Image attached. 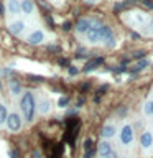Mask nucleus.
I'll list each match as a JSON object with an SVG mask.
<instances>
[{
    "label": "nucleus",
    "instance_id": "1",
    "mask_svg": "<svg viewBox=\"0 0 153 158\" xmlns=\"http://www.w3.org/2000/svg\"><path fill=\"white\" fill-rule=\"evenodd\" d=\"M20 107H22L23 117L27 122H33L35 118V110H36V102H35V96L33 92L27 91L23 94L22 101H20Z\"/></svg>",
    "mask_w": 153,
    "mask_h": 158
},
{
    "label": "nucleus",
    "instance_id": "2",
    "mask_svg": "<svg viewBox=\"0 0 153 158\" xmlns=\"http://www.w3.org/2000/svg\"><path fill=\"white\" fill-rule=\"evenodd\" d=\"M7 127L10 132H20L23 127V120H22V115L18 112H10L8 117H7Z\"/></svg>",
    "mask_w": 153,
    "mask_h": 158
},
{
    "label": "nucleus",
    "instance_id": "3",
    "mask_svg": "<svg viewBox=\"0 0 153 158\" xmlns=\"http://www.w3.org/2000/svg\"><path fill=\"white\" fill-rule=\"evenodd\" d=\"M118 138H120V143H122L123 147H128L133 142V128H132L130 123H125V125L122 127Z\"/></svg>",
    "mask_w": 153,
    "mask_h": 158
},
{
    "label": "nucleus",
    "instance_id": "4",
    "mask_svg": "<svg viewBox=\"0 0 153 158\" xmlns=\"http://www.w3.org/2000/svg\"><path fill=\"white\" fill-rule=\"evenodd\" d=\"M101 35L104 40V44H105L107 48H114L115 46V40H114V31L110 27H107V25H101Z\"/></svg>",
    "mask_w": 153,
    "mask_h": 158
},
{
    "label": "nucleus",
    "instance_id": "5",
    "mask_svg": "<svg viewBox=\"0 0 153 158\" xmlns=\"http://www.w3.org/2000/svg\"><path fill=\"white\" fill-rule=\"evenodd\" d=\"M87 41L89 43H92V44H96L101 41V38H102V35H101V25L99 23H94L91 28L87 30Z\"/></svg>",
    "mask_w": 153,
    "mask_h": 158
},
{
    "label": "nucleus",
    "instance_id": "6",
    "mask_svg": "<svg viewBox=\"0 0 153 158\" xmlns=\"http://www.w3.org/2000/svg\"><path fill=\"white\" fill-rule=\"evenodd\" d=\"M35 10H36V7H35L33 0H20V12L23 15L31 17V15H35Z\"/></svg>",
    "mask_w": 153,
    "mask_h": 158
},
{
    "label": "nucleus",
    "instance_id": "7",
    "mask_svg": "<svg viewBox=\"0 0 153 158\" xmlns=\"http://www.w3.org/2000/svg\"><path fill=\"white\" fill-rule=\"evenodd\" d=\"M44 38H46V35H44V31H41V30H35V31H31L27 36V41L30 44H39L44 41Z\"/></svg>",
    "mask_w": 153,
    "mask_h": 158
},
{
    "label": "nucleus",
    "instance_id": "8",
    "mask_svg": "<svg viewBox=\"0 0 153 158\" xmlns=\"http://www.w3.org/2000/svg\"><path fill=\"white\" fill-rule=\"evenodd\" d=\"M8 30H10V33H12V35H15V36H20V35L23 33V30H25V22H22V20L12 22L8 25Z\"/></svg>",
    "mask_w": 153,
    "mask_h": 158
},
{
    "label": "nucleus",
    "instance_id": "9",
    "mask_svg": "<svg viewBox=\"0 0 153 158\" xmlns=\"http://www.w3.org/2000/svg\"><path fill=\"white\" fill-rule=\"evenodd\" d=\"M140 145L143 150H150L151 145H153V135H151V132H143L142 133V137H140Z\"/></svg>",
    "mask_w": 153,
    "mask_h": 158
},
{
    "label": "nucleus",
    "instance_id": "10",
    "mask_svg": "<svg viewBox=\"0 0 153 158\" xmlns=\"http://www.w3.org/2000/svg\"><path fill=\"white\" fill-rule=\"evenodd\" d=\"M92 27V23H91V20L89 18H81L79 22L76 23V31L79 35H86L87 33V30Z\"/></svg>",
    "mask_w": 153,
    "mask_h": 158
},
{
    "label": "nucleus",
    "instance_id": "11",
    "mask_svg": "<svg viewBox=\"0 0 153 158\" xmlns=\"http://www.w3.org/2000/svg\"><path fill=\"white\" fill-rule=\"evenodd\" d=\"M112 152V143L110 142H107V140H104L99 143V148H97V153H99V156H102V158H105L109 153Z\"/></svg>",
    "mask_w": 153,
    "mask_h": 158
},
{
    "label": "nucleus",
    "instance_id": "12",
    "mask_svg": "<svg viewBox=\"0 0 153 158\" xmlns=\"http://www.w3.org/2000/svg\"><path fill=\"white\" fill-rule=\"evenodd\" d=\"M38 110L41 115H46V114H49V110H51V102L48 101V99H41V101L38 102Z\"/></svg>",
    "mask_w": 153,
    "mask_h": 158
},
{
    "label": "nucleus",
    "instance_id": "13",
    "mask_svg": "<svg viewBox=\"0 0 153 158\" xmlns=\"http://www.w3.org/2000/svg\"><path fill=\"white\" fill-rule=\"evenodd\" d=\"M101 133H102L104 138H112L114 135H115V127L114 125H104Z\"/></svg>",
    "mask_w": 153,
    "mask_h": 158
},
{
    "label": "nucleus",
    "instance_id": "14",
    "mask_svg": "<svg viewBox=\"0 0 153 158\" xmlns=\"http://www.w3.org/2000/svg\"><path fill=\"white\" fill-rule=\"evenodd\" d=\"M8 10L12 15L20 13V0H8Z\"/></svg>",
    "mask_w": 153,
    "mask_h": 158
},
{
    "label": "nucleus",
    "instance_id": "15",
    "mask_svg": "<svg viewBox=\"0 0 153 158\" xmlns=\"http://www.w3.org/2000/svg\"><path fill=\"white\" fill-rule=\"evenodd\" d=\"M102 63H104V59H102V58H96V59H92V61H89V63H87V66L84 68V71H92V69H96L97 66H101Z\"/></svg>",
    "mask_w": 153,
    "mask_h": 158
},
{
    "label": "nucleus",
    "instance_id": "16",
    "mask_svg": "<svg viewBox=\"0 0 153 158\" xmlns=\"http://www.w3.org/2000/svg\"><path fill=\"white\" fill-rule=\"evenodd\" d=\"M148 64H150V61L143 58V59H140V61H138V63L135 64V68H133L132 71H133V73H138V71H142V69H145V68L148 66Z\"/></svg>",
    "mask_w": 153,
    "mask_h": 158
},
{
    "label": "nucleus",
    "instance_id": "17",
    "mask_svg": "<svg viewBox=\"0 0 153 158\" xmlns=\"http://www.w3.org/2000/svg\"><path fill=\"white\" fill-rule=\"evenodd\" d=\"M10 92H12L13 96H18V94L22 92V84L17 82V81H12V84H10Z\"/></svg>",
    "mask_w": 153,
    "mask_h": 158
},
{
    "label": "nucleus",
    "instance_id": "18",
    "mask_svg": "<svg viewBox=\"0 0 153 158\" xmlns=\"http://www.w3.org/2000/svg\"><path fill=\"white\" fill-rule=\"evenodd\" d=\"M8 117V110H7V106L5 104H0V123H3Z\"/></svg>",
    "mask_w": 153,
    "mask_h": 158
},
{
    "label": "nucleus",
    "instance_id": "19",
    "mask_svg": "<svg viewBox=\"0 0 153 158\" xmlns=\"http://www.w3.org/2000/svg\"><path fill=\"white\" fill-rule=\"evenodd\" d=\"M133 18H135V22H137L138 25H145V22H147L145 15H143L142 12H135V15H133Z\"/></svg>",
    "mask_w": 153,
    "mask_h": 158
},
{
    "label": "nucleus",
    "instance_id": "20",
    "mask_svg": "<svg viewBox=\"0 0 153 158\" xmlns=\"http://www.w3.org/2000/svg\"><path fill=\"white\" fill-rule=\"evenodd\" d=\"M84 150H86V152H92V150H94V147H92V140H89V138H87V140L84 142Z\"/></svg>",
    "mask_w": 153,
    "mask_h": 158
},
{
    "label": "nucleus",
    "instance_id": "21",
    "mask_svg": "<svg viewBox=\"0 0 153 158\" xmlns=\"http://www.w3.org/2000/svg\"><path fill=\"white\" fill-rule=\"evenodd\" d=\"M133 58L135 59H143L145 58V51H143V49H138V51L133 53Z\"/></svg>",
    "mask_w": 153,
    "mask_h": 158
},
{
    "label": "nucleus",
    "instance_id": "22",
    "mask_svg": "<svg viewBox=\"0 0 153 158\" xmlns=\"http://www.w3.org/2000/svg\"><path fill=\"white\" fill-rule=\"evenodd\" d=\"M143 112H145V115H151V102H147V104H145Z\"/></svg>",
    "mask_w": 153,
    "mask_h": 158
},
{
    "label": "nucleus",
    "instance_id": "23",
    "mask_svg": "<svg viewBox=\"0 0 153 158\" xmlns=\"http://www.w3.org/2000/svg\"><path fill=\"white\" fill-rule=\"evenodd\" d=\"M68 104H69V99H68V97H61V99L58 101V106H59V107H66Z\"/></svg>",
    "mask_w": 153,
    "mask_h": 158
},
{
    "label": "nucleus",
    "instance_id": "24",
    "mask_svg": "<svg viewBox=\"0 0 153 158\" xmlns=\"http://www.w3.org/2000/svg\"><path fill=\"white\" fill-rule=\"evenodd\" d=\"M76 58H86V48H79Z\"/></svg>",
    "mask_w": 153,
    "mask_h": 158
},
{
    "label": "nucleus",
    "instance_id": "25",
    "mask_svg": "<svg viewBox=\"0 0 153 158\" xmlns=\"http://www.w3.org/2000/svg\"><path fill=\"white\" fill-rule=\"evenodd\" d=\"M117 115H118V117H125V115H127V109H125V107H120V109L117 110Z\"/></svg>",
    "mask_w": 153,
    "mask_h": 158
},
{
    "label": "nucleus",
    "instance_id": "26",
    "mask_svg": "<svg viewBox=\"0 0 153 158\" xmlns=\"http://www.w3.org/2000/svg\"><path fill=\"white\" fill-rule=\"evenodd\" d=\"M63 30H64V31H71V30H72V25L69 23V22H64V23H63Z\"/></svg>",
    "mask_w": 153,
    "mask_h": 158
},
{
    "label": "nucleus",
    "instance_id": "27",
    "mask_svg": "<svg viewBox=\"0 0 153 158\" xmlns=\"http://www.w3.org/2000/svg\"><path fill=\"white\" fill-rule=\"evenodd\" d=\"M105 158H118V153L112 150V152H110V153H109V155H107Z\"/></svg>",
    "mask_w": 153,
    "mask_h": 158
},
{
    "label": "nucleus",
    "instance_id": "28",
    "mask_svg": "<svg viewBox=\"0 0 153 158\" xmlns=\"http://www.w3.org/2000/svg\"><path fill=\"white\" fill-rule=\"evenodd\" d=\"M125 69H127V68H125V66H123V64H122L120 68H115V69H112V71H114V73H123V71H125Z\"/></svg>",
    "mask_w": 153,
    "mask_h": 158
},
{
    "label": "nucleus",
    "instance_id": "29",
    "mask_svg": "<svg viewBox=\"0 0 153 158\" xmlns=\"http://www.w3.org/2000/svg\"><path fill=\"white\" fill-rule=\"evenodd\" d=\"M92 156H94V150H92V152H86L82 158H92Z\"/></svg>",
    "mask_w": 153,
    "mask_h": 158
},
{
    "label": "nucleus",
    "instance_id": "30",
    "mask_svg": "<svg viewBox=\"0 0 153 158\" xmlns=\"http://www.w3.org/2000/svg\"><path fill=\"white\" fill-rule=\"evenodd\" d=\"M69 74H72V76H74V74H77V69L74 66H69Z\"/></svg>",
    "mask_w": 153,
    "mask_h": 158
},
{
    "label": "nucleus",
    "instance_id": "31",
    "mask_svg": "<svg viewBox=\"0 0 153 158\" xmlns=\"http://www.w3.org/2000/svg\"><path fill=\"white\" fill-rule=\"evenodd\" d=\"M143 5H145V7H148V8H153V3L148 2V0H143Z\"/></svg>",
    "mask_w": 153,
    "mask_h": 158
},
{
    "label": "nucleus",
    "instance_id": "32",
    "mask_svg": "<svg viewBox=\"0 0 153 158\" xmlns=\"http://www.w3.org/2000/svg\"><path fill=\"white\" fill-rule=\"evenodd\" d=\"M107 89H109V86H107V84H105V86H102L101 89H99V94H104V92L107 91Z\"/></svg>",
    "mask_w": 153,
    "mask_h": 158
},
{
    "label": "nucleus",
    "instance_id": "33",
    "mask_svg": "<svg viewBox=\"0 0 153 158\" xmlns=\"http://www.w3.org/2000/svg\"><path fill=\"white\" fill-rule=\"evenodd\" d=\"M10 158H18V152L12 150V152H10Z\"/></svg>",
    "mask_w": 153,
    "mask_h": 158
},
{
    "label": "nucleus",
    "instance_id": "34",
    "mask_svg": "<svg viewBox=\"0 0 153 158\" xmlns=\"http://www.w3.org/2000/svg\"><path fill=\"white\" fill-rule=\"evenodd\" d=\"M148 28H150V33H153V18L150 20V23H148Z\"/></svg>",
    "mask_w": 153,
    "mask_h": 158
},
{
    "label": "nucleus",
    "instance_id": "35",
    "mask_svg": "<svg viewBox=\"0 0 153 158\" xmlns=\"http://www.w3.org/2000/svg\"><path fill=\"white\" fill-rule=\"evenodd\" d=\"M82 104H84V99H77V107H82Z\"/></svg>",
    "mask_w": 153,
    "mask_h": 158
},
{
    "label": "nucleus",
    "instance_id": "36",
    "mask_svg": "<svg viewBox=\"0 0 153 158\" xmlns=\"http://www.w3.org/2000/svg\"><path fill=\"white\" fill-rule=\"evenodd\" d=\"M0 13H2V15L5 13V7H3V3H2V2H0Z\"/></svg>",
    "mask_w": 153,
    "mask_h": 158
},
{
    "label": "nucleus",
    "instance_id": "37",
    "mask_svg": "<svg viewBox=\"0 0 153 158\" xmlns=\"http://www.w3.org/2000/svg\"><path fill=\"white\" fill-rule=\"evenodd\" d=\"M132 38H140V35H138V33H135V31H133V33H132Z\"/></svg>",
    "mask_w": 153,
    "mask_h": 158
},
{
    "label": "nucleus",
    "instance_id": "38",
    "mask_svg": "<svg viewBox=\"0 0 153 158\" xmlns=\"http://www.w3.org/2000/svg\"><path fill=\"white\" fill-rule=\"evenodd\" d=\"M48 49H49V51H58V48H56V46H49Z\"/></svg>",
    "mask_w": 153,
    "mask_h": 158
},
{
    "label": "nucleus",
    "instance_id": "39",
    "mask_svg": "<svg viewBox=\"0 0 153 158\" xmlns=\"http://www.w3.org/2000/svg\"><path fill=\"white\" fill-rule=\"evenodd\" d=\"M96 2H99V0H86V3H96Z\"/></svg>",
    "mask_w": 153,
    "mask_h": 158
},
{
    "label": "nucleus",
    "instance_id": "40",
    "mask_svg": "<svg viewBox=\"0 0 153 158\" xmlns=\"http://www.w3.org/2000/svg\"><path fill=\"white\" fill-rule=\"evenodd\" d=\"M151 115H153V102H151Z\"/></svg>",
    "mask_w": 153,
    "mask_h": 158
},
{
    "label": "nucleus",
    "instance_id": "41",
    "mask_svg": "<svg viewBox=\"0 0 153 158\" xmlns=\"http://www.w3.org/2000/svg\"><path fill=\"white\" fill-rule=\"evenodd\" d=\"M0 92H2V82H0Z\"/></svg>",
    "mask_w": 153,
    "mask_h": 158
},
{
    "label": "nucleus",
    "instance_id": "42",
    "mask_svg": "<svg viewBox=\"0 0 153 158\" xmlns=\"http://www.w3.org/2000/svg\"><path fill=\"white\" fill-rule=\"evenodd\" d=\"M0 125H2V123H0Z\"/></svg>",
    "mask_w": 153,
    "mask_h": 158
}]
</instances>
